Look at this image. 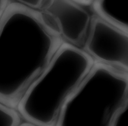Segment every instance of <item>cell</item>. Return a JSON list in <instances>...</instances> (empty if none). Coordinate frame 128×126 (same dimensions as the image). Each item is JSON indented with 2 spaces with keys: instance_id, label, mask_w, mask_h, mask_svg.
<instances>
[{
  "instance_id": "6da1fadb",
  "label": "cell",
  "mask_w": 128,
  "mask_h": 126,
  "mask_svg": "<svg viewBox=\"0 0 128 126\" xmlns=\"http://www.w3.org/2000/svg\"><path fill=\"white\" fill-rule=\"evenodd\" d=\"M62 43V37L35 11L24 31L10 30L0 18V102L18 105Z\"/></svg>"
},
{
  "instance_id": "7a4b0ae2",
  "label": "cell",
  "mask_w": 128,
  "mask_h": 126,
  "mask_svg": "<svg viewBox=\"0 0 128 126\" xmlns=\"http://www.w3.org/2000/svg\"><path fill=\"white\" fill-rule=\"evenodd\" d=\"M70 46L68 43H62L18 103L21 115L33 124L56 125L67 100L95 63L86 52L74 64L84 52L80 48L73 60H70V57L68 60Z\"/></svg>"
},
{
  "instance_id": "3957f363",
  "label": "cell",
  "mask_w": 128,
  "mask_h": 126,
  "mask_svg": "<svg viewBox=\"0 0 128 126\" xmlns=\"http://www.w3.org/2000/svg\"><path fill=\"white\" fill-rule=\"evenodd\" d=\"M127 102V72L96 61L66 102L57 125L111 126Z\"/></svg>"
},
{
  "instance_id": "277c9868",
  "label": "cell",
  "mask_w": 128,
  "mask_h": 126,
  "mask_svg": "<svg viewBox=\"0 0 128 126\" xmlns=\"http://www.w3.org/2000/svg\"><path fill=\"white\" fill-rule=\"evenodd\" d=\"M84 45L97 61L128 71V32L94 16Z\"/></svg>"
},
{
  "instance_id": "5b68a950",
  "label": "cell",
  "mask_w": 128,
  "mask_h": 126,
  "mask_svg": "<svg viewBox=\"0 0 128 126\" xmlns=\"http://www.w3.org/2000/svg\"><path fill=\"white\" fill-rule=\"evenodd\" d=\"M74 0H50L43 10L50 16L60 37L74 46L84 45L93 17Z\"/></svg>"
},
{
  "instance_id": "8992f818",
  "label": "cell",
  "mask_w": 128,
  "mask_h": 126,
  "mask_svg": "<svg viewBox=\"0 0 128 126\" xmlns=\"http://www.w3.org/2000/svg\"><path fill=\"white\" fill-rule=\"evenodd\" d=\"M92 3L98 16L128 32V0H94Z\"/></svg>"
},
{
  "instance_id": "52a82bcc",
  "label": "cell",
  "mask_w": 128,
  "mask_h": 126,
  "mask_svg": "<svg viewBox=\"0 0 128 126\" xmlns=\"http://www.w3.org/2000/svg\"><path fill=\"white\" fill-rule=\"evenodd\" d=\"M19 123L18 114L0 103V126H15Z\"/></svg>"
},
{
  "instance_id": "ba28073f",
  "label": "cell",
  "mask_w": 128,
  "mask_h": 126,
  "mask_svg": "<svg viewBox=\"0 0 128 126\" xmlns=\"http://www.w3.org/2000/svg\"><path fill=\"white\" fill-rule=\"evenodd\" d=\"M111 126H128V102L122 106L116 113Z\"/></svg>"
},
{
  "instance_id": "9c48e42d",
  "label": "cell",
  "mask_w": 128,
  "mask_h": 126,
  "mask_svg": "<svg viewBox=\"0 0 128 126\" xmlns=\"http://www.w3.org/2000/svg\"><path fill=\"white\" fill-rule=\"evenodd\" d=\"M17 3L35 10H43L50 0H16Z\"/></svg>"
},
{
  "instance_id": "30bf717a",
  "label": "cell",
  "mask_w": 128,
  "mask_h": 126,
  "mask_svg": "<svg viewBox=\"0 0 128 126\" xmlns=\"http://www.w3.org/2000/svg\"><path fill=\"white\" fill-rule=\"evenodd\" d=\"M74 0L82 4L88 5L91 3H92L94 0Z\"/></svg>"
}]
</instances>
